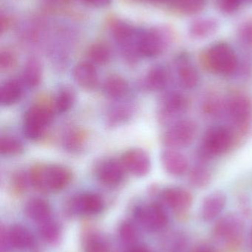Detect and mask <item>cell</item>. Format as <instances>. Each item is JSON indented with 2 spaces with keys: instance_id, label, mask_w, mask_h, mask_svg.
Instances as JSON below:
<instances>
[{
  "instance_id": "5bb4252c",
  "label": "cell",
  "mask_w": 252,
  "mask_h": 252,
  "mask_svg": "<svg viewBox=\"0 0 252 252\" xmlns=\"http://www.w3.org/2000/svg\"><path fill=\"white\" fill-rule=\"evenodd\" d=\"M161 197L166 204L175 211H186L192 205V195L183 188H167L163 191Z\"/></svg>"
},
{
  "instance_id": "74e56055",
  "label": "cell",
  "mask_w": 252,
  "mask_h": 252,
  "mask_svg": "<svg viewBox=\"0 0 252 252\" xmlns=\"http://www.w3.org/2000/svg\"><path fill=\"white\" fill-rule=\"evenodd\" d=\"M121 236L125 242L131 243L136 238V232L131 224L124 223L121 228Z\"/></svg>"
},
{
  "instance_id": "7bdbcfd3",
  "label": "cell",
  "mask_w": 252,
  "mask_h": 252,
  "mask_svg": "<svg viewBox=\"0 0 252 252\" xmlns=\"http://www.w3.org/2000/svg\"><path fill=\"white\" fill-rule=\"evenodd\" d=\"M250 243H251V246L252 247V229L251 231V233H250Z\"/></svg>"
},
{
  "instance_id": "836d02e7",
  "label": "cell",
  "mask_w": 252,
  "mask_h": 252,
  "mask_svg": "<svg viewBox=\"0 0 252 252\" xmlns=\"http://www.w3.org/2000/svg\"><path fill=\"white\" fill-rule=\"evenodd\" d=\"M130 112L128 108L118 107L111 111L108 117V121L111 125H119L128 121L130 117Z\"/></svg>"
},
{
  "instance_id": "7a4b0ae2",
  "label": "cell",
  "mask_w": 252,
  "mask_h": 252,
  "mask_svg": "<svg viewBox=\"0 0 252 252\" xmlns=\"http://www.w3.org/2000/svg\"><path fill=\"white\" fill-rule=\"evenodd\" d=\"M54 106L39 102L31 106L24 118L23 133L30 140L40 139L44 129L53 121Z\"/></svg>"
},
{
  "instance_id": "ab89813d",
  "label": "cell",
  "mask_w": 252,
  "mask_h": 252,
  "mask_svg": "<svg viewBox=\"0 0 252 252\" xmlns=\"http://www.w3.org/2000/svg\"><path fill=\"white\" fill-rule=\"evenodd\" d=\"M130 252H151L147 249L144 248V247H137V248L133 249Z\"/></svg>"
},
{
  "instance_id": "484cf974",
  "label": "cell",
  "mask_w": 252,
  "mask_h": 252,
  "mask_svg": "<svg viewBox=\"0 0 252 252\" xmlns=\"http://www.w3.org/2000/svg\"><path fill=\"white\" fill-rule=\"evenodd\" d=\"M74 102H75V94L73 91L69 88L62 89L58 93L53 101L55 111L58 113H65L72 107Z\"/></svg>"
},
{
  "instance_id": "3957f363",
  "label": "cell",
  "mask_w": 252,
  "mask_h": 252,
  "mask_svg": "<svg viewBox=\"0 0 252 252\" xmlns=\"http://www.w3.org/2000/svg\"><path fill=\"white\" fill-rule=\"evenodd\" d=\"M204 62L210 70L221 75H231L238 66L235 52L226 44H217L210 47L204 55Z\"/></svg>"
},
{
  "instance_id": "f6af8a7d",
  "label": "cell",
  "mask_w": 252,
  "mask_h": 252,
  "mask_svg": "<svg viewBox=\"0 0 252 252\" xmlns=\"http://www.w3.org/2000/svg\"><path fill=\"white\" fill-rule=\"evenodd\" d=\"M248 1H252V0H248Z\"/></svg>"
},
{
  "instance_id": "277c9868",
  "label": "cell",
  "mask_w": 252,
  "mask_h": 252,
  "mask_svg": "<svg viewBox=\"0 0 252 252\" xmlns=\"http://www.w3.org/2000/svg\"><path fill=\"white\" fill-rule=\"evenodd\" d=\"M232 132L223 126H216L207 130L203 139L201 154L210 158L227 152L233 144Z\"/></svg>"
},
{
  "instance_id": "4dcf8cb0",
  "label": "cell",
  "mask_w": 252,
  "mask_h": 252,
  "mask_svg": "<svg viewBox=\"0 0 252 252\" xmlns=\"http://www.w3.org/2000/svg\"><path fill=\"white\" fill-rule=\"evenodd\" d=\"M173 7L184 14H195L202 10L204 0H172Z\"/></svg>"
},
{
  "instance_id": "f1b7e54d",
  "label": "cell",
  "mask_w": 252,
  "mask_h": 252,
  "mask_svg": "<svg viewBox=\"0 0 252 252\" xmlns=\"http://www.w3.org/2000/svg\"><path fill=\"white\" fill-rule=\"evenodd\" d=\"M24 151L22 142L10 136H1L0 139V153L1 155L14 157L20 155Z\"/></svg>"
},
{
  "instance_id": "2e32d148",
  "label": "cell",
  "mask_w": 252,
  "mask_h": 252,
  "mask_svg": "<svg viewBox=\"0 0 252 252\" xmlns=\"http://www.w3.org/2000/svg\"><path fill=\"white\" fill-rule=\"evenodd\" d=\"M226 204V197L223 192H215L206 197L201 206V215L205 221H212L223 211Z\"/></svg>"
},
{
  "instance_id": "d590c367",
  "label": "cell",
  "mask_w": 252,
  "mask_h": 252,
  "mask_svg": "<svg viewBox=\"0 0 252 252\" xmlns=\"http://www.w3.org/2000/svg\"><path fill=\"white\" fill-rule=\"evenodd\" d=\"M86 252H107L108 247L106 244L98 238H93L87 242Z\"/></svg>"
},
{
  "instance_id": "8d00e7d4",
  "label": "cell",
  "mask_w": 252,
  "mask_h": 252,
  "mask_svg": "<svg viewBox=\"0 0 252 252\" xmlns=\"http://www.w3.org/2000/svg\"><path fill=\"white\" fill-rule=\"evenodd\" d=\"M243 0H218L220 10L225 13H232L238 10Z\"/></svg>"
},
{
  "instance_id": "7c38bea8",
  "label": "cell",
  "mask_w": 252,
  "mask_h": 252,
  "mask_svg": "<svg viewBox=\"0 0 252 252\" xmlns=\"http://www.w3.org/2000/svg\"><path fill=\"white\" fill-rule=\"evenodd\" d=\"M71 207L78 214L92 216L100 213L104 208V201L96 193H84L73 198Z\"/></svg>"
},
{
  "instance_id": "f35d334b",
  "label": "cell",
  "mask_w": 252,
  "mask_h": 252,
  "mask_svg": "<svg viewBox=\"0 0 252 252\" xmlns=\"http://www.w3.org/2000/svg\"><path fill=\"white\" fill-rule=\"evenodd\" d=\"M243 39L248 44H252V25H247L243 28L241 32Z\"/></svg>"
},
{
  "instance_id": "d4e9b609",
  "label": "cell",
  "mask_w": 252,
  "mask_h": 252,
  "mask_svg": "<svg viewBox=\"0 0 252 252\" xmlns=\"http://www.w3.org/2000/svg\"><path fill=\"white\" fill-rule=\"evenodd\" d=\"M114 36L118 44L124 47H129L136 43L137 35L134 29L130 25L124 23H118L113 30Z\"/></svg>"
},
{
  "instance_id": "7402d4cb",
  "label": "cell",
  "mask_w": 252,
  "mask_h": 252,
  "mask_svg": "<svg viewBox=\"0 0 252 252\" xmlns=\"http://www.w3.org/2000/svg\"><path fill=\"white\" fill-rule=\"evenodd\" d=\"M22 95V85L16 80L6 81L0 90V102L4 106L17 103Z\"/></svg>"
},
{
  "instance_id": "b9f144b4",
  "label": "cell",
  "mask_w": 252,
  "mask_h": 252,
  "mask_svg": "<svg viewBox=\"0 0 252 252\" xmlns=\"http://www.w3.org/2000/svg\"><path fill=\"white\" fill-rule=\"evenodd\" d=\"M85 2L88 3V4H91L92 1H94V0H84Z\"/></svg>"
},
{
  "instance_id": "8992f818",
  "label": "cell",
  "mask_w": 252,
  "mask_h": 252,
  "mask_svg": "<svg viewBox=\"0 0 252 252\" xmlns=\"http://www.w3.org/2000/svg\"><path fill=\"white\" fill-rule=\"evenodd\" d=\"M244 222L236 215L228 214L217 220L213 234L216 239L226 244H233L244 232Z\"/></svg>"
},
{
  "instance_id": "cb8c5ba5",
  "label": "cell",
  "mask_w": 252,
  "mask_h": 252,
  "mask_svg": "<svg viewBox=\"0 0 252 252\" xmlns=\"http://www.w3.org/2000/svg\"><path fill=\"white\" fill-rule=\"evenodd\" d=\"M178 75L182 87L188 90L195 88L199 83L197 69L187 62H180L178 66Z\"/></svg>"
},
{
  "instance_id": "ee69618b",
  "label": "cell",
  "mask_w": 252,
  "mask_h": 252,
  "mask_svg": "<svg viewBox=\"0 0 252 252\" xmlns=\"http://www.w3.org/2000/svg\"><path fill=\"white\" fill-rule=\"evenodd\" d=\"M150 1H164L166 0H150Z\"/></svg>"
},
{
  "instance_id": "e575fe53",
  "label": "cell",
  "mask_w": 252,
  "mask_h": 252,
  "mask_svg": "<svg viewBox=\"0 0 252 252\" xmlns=\"http://www.w3.org/2000/svg\"><path fill=\"white\" fill-rule=\"evenodd\" d=\"M16 59L11 52L2 51L0 54V69L1 71H9L16 66Z\"/></svg>"
},
{
  "instance_id": "83f0119b",
  "label": "cell",
  "mask_w": 252,
  "mask_h": 252,
  "mask_svg": "<svg viewBox=\"0 0 252 252\" xmlns=\"http://www.w3.org/2000/svg\"><path fill=\"white\" fill-rule=\"evenodd\" d=\"M211 180L210 170L203 164L194 166L189 173V182L192 186L202 188L207 186Z\"/></svg>"
},
{
  "instance_id": "4316f807",
  "label": "cell",
  "mask_w": 252,
  "mask_h": 252,
  "mask_svg": "<svg viewBox=\"0 0 252 252\" xmlns=\"http://www.w3.org/2000/svg\"><path fill=\"white\" fill-rule=\"evenodd\" d=\"M88 139L87 132L81 129H75L68 133L65 139V146L68 151L75 152L81 149Z\"/></svg>"
},
{
  "instance_id": "60d3db41",
  "label": "cell",
  "mask_w": 252,
  "mask_h": 252,
  "mask_svg": "<svg viewBox=\"0 0 252 252\" xmlns=\"http://www.w3.org/2000/svg\"><path fill=\"white\" fill-rule=\"evenodd\" d=\"M196 252H214V251L211 248H209L208 247H201Z\"/></svg>"
},
{
  "instance_id": "30bf717a",
  "label": "cell",
  "mask_w": 252,
  "mask_h": 252,
  "mask_svg": "<svg viewBox=\"0 0 252 252\" xmlns=\"http://www.w3.org/2000/svg\"><path fill=\"white\" fill-rule=\"evenodd\" d=\"M164 41L156 31H148L137 35L136 50L144 57L152 58L158 56L163 49Z\"/></svg>"
},
{
  "instance_id": "d6a6232c",
  "label": "cell",
  "mask_w": 252,
  "mask_h": 252,
  "mask_svg": "<svg viewBox=\"0 0 252 252\" xmlns=\"http://www.w3.org/2000/svg\"><path fill=\"white\" fill-rule=\"evenodd\" d=\"M39 231L42 238L47 241H56L59 236V228L51 219L40 223Z\"/></svg>"
},
{
  "instance_id": "6da1fadb",
  "label": "cell",
  "mask_w": 252,
  "mask_h": 252,
  "mask_svg": "<svg viewBox=\"0 0 252 252\" xmlns=\"http://www.w3.org/2000/svg\"><path fill=\"white\" fill-rule=\"evenodd\" d=\"M28 176L31 185L37 189L56 192L70 185L72 173L60 164H37L31 167Z\"/></svg>"
},
{
  "instance_id": "f546056e",
  "label": "cell",
  "mask_w": 252,
  "mask_h": 252,
  "mask_svg": "<svg viewBox=\"0 0 252 252\" xmlns=\"http://www.w3.org/2000/svg\"><path fill=\"white\" fill-rule=\"evenodd\" d=\"M88 56L93 63L99 65L106 64L110 59V50L103 43H96L89 49Z\"/></svg>"
},
{
  "instance_id": "ac0fdd59",
  "label": "cell",
  "mask_w": 252,
  "mask_h": 252,
  "mask_svg": "<svg viewBox=\"0 0 252 252\" xmlns=\"http://www.w3.org/2000/svg\"><path fill=\"white\" fill-rule=\"evenodd\" d=\"M186 98L179 93H173L167 94L161 104V115L164 118L176 116L184 112L186 108Z\"/></svg>"
},
{
  "instance_id": "9a60e30c",
  "label": "cell",
  "mask_w": 252,
  "mask_h": 252,
  "mask_svg": "<svg viewBox=\"0 0 252 252\" xmlns=\"http://www.w3.org/2000/svg\"><path fill=\"white\" fill-rule=\"evenodd\" d=\"M74 80L76 84L86 90H93L99 84V75L93 63L81 62L74 68Z\"/></svg>"
},
{
  "instance_id": "8fae6325",
  "label": "cell",
  "mask_w": 252,
  "mask_h": 252,
  "mask_svg": "<svg viewBox=\"0 0 252 252\" xmlns=\"http://www.w3.org/2000/svg\"><path fill=\"white\" fill-rule=\"evenodd\" d=\"M161 161L164 170L173 176H183L189 168L187 158L177 150H164L161 154Z\"/></svg>"
},
{
  "instance_id": "d6986e66",
  "label": "cell",
  "mask_w": 252,
  "mask_h": 252,
  "mask_svg": "<svg viewBox=\"0 0 252 252\" xmlns=\"http://www.w3.org/2000/svg\"><path fill=\"white\" fill-rule=\"evenodd\" d=\"M7 240L13 248L20 250H29L34 247V239L28 229L16 225L13 226L7 234Z\"/></svg>"
},
{
  "instance_id": "44dd1931",
  "label": "cell",
  "mask_w": 252,
  "mask_h": 252,
  "mask_svg": "<svg viewBox=\"0 0 252 252\" xmlns=\"http://www.w3.org/2000/svg\"><path fill=\"white\" fill-rule=\"evenodd\" d=\"M42 78V68L39 61L31 58L27 62L22 72V80L29 88H35L41 83Z\"/></svg>"
},
{
  "instance_id": "5b68a950",
  "label": "cell",
  "mask_w": 252,
  "mask_h": 252,
  "mask_svg": "<svg viewBox=\"0 0 252 252\" xmlns=\"http://www.w3.org/2000/svg\"><path fill=\"white\" fill-rule=\"evenodd\" d=\"M197 125L190 120H183L173 124L163 135V143L170 149L189 146L196 136Z\"/></svg>"
},
{
  "instance_id": "e0dca14e",
  "label": "cell",
  "mask_w": 252,
  "mask_h": 252,
  "mask_svg": "<svg viewBox=\"0 0 252 252\" xmlns=\"http://www.w3.org/2000/svg\"><path fill=\"white\" fill-rule=\"evenodd\" d=\"M25 213L31 220L39 224L51 219V209L48 203L41 198H34L28 201Z\"/></svg>"
},
{
  "instance_id": "603a6c76",
  "label": "cell",
  "mask_w": 252,
  "mask_h": 252,
  "mask_svg": "<svg viewBox=\"0 0 252 252\" xmlns=\"http://www.w3.org/2000/svg\"><path fill=\"white\" fill-rule=\"evenodd\" d=\"M168 72L161 66H154L145 77L144 84L151 91H161L168 83Z\"/></svg>"
},
{
  "instance_id": "ffe728a7",
  "label": "cell",
  "mask_w": 252,
  "mask_h": 252,
  "mask_svg": "<svg viewBox=\"0 0 252 252\" xmlns=\"http://www.w3.org/2000/svg\"><path fill=\"white\" fill-rule=\"evenodd\" d=\"M105 94L112 98H120L124 97L129 90L127 80L119 75H109L105 79L103 85Z\"/></svg>"
},
{
  "instance_id": "ba28073f",
  "label": "cell",
  "mask_w": 252,
  "mask_h": 252,
  "mask_svg": "<svg viewBox=\"0 0 252 252\" xmlns=\"http://www.w3.org/2000/svg\"><path fill=\"white\" fill-rule=\"evenodd\" d=\"M120 160L126 171L133 176L143 177L150 171V158L144 150L138 148L129 150L124 153Z\"/></svg>"
},
{
  "instance_id": "52a82bcc",
  "label": "cell",
  "mask_w": 252,
  "mask_h": 252,
  "mask_svg": "<svg viewBox=\"0 0 252 252\" xmlns=\"http://www.w3.org/2000/svg\"><path fill=\"white\" fill-rule=\"evenodd\" d=\"M136 218L144 227L152 231L161 230L168 223L167 213L158 204H152L138 209Z\"/></svg>"
},
{
  "instance_id": "9c48e42d",
  "label": "cell",
  "mask_w": 252,
  "mask_h": 252,
  "mask_svg": "<svg viewBox=\"0 0 252 252\" xmlns=\"http://www.w3.org/2000/svg\"><path fill=\"white\" fill-rule=\"evenodd\" d=\"M226 109L235 124L238 126H244L252 115V100L246 94L235 93L228 100Z\"/></svg>"
},
{
  "instance_id": "4fadbf2b",
  "label": "cell",
  "mask_w": 252,
  "mask_h": 252,
  "mask_svg": "<svg viewBox=\"0 0 252 252\" xmlns=\"http://www.w3.org/2000/svg\"><path fill=\"white\" fill-rule=\"evenodd\" d=\"M125 171L121 160H108L98 169L97 177L107 186H115L123 180Z\"/></svg>"
},
{
  "instance_id": "1f68e13d",
  "label": "cell",
  "mask_w": 252,
  "mask_h": 252,
  "mask_svg": "<svg viewBox=\"0 0 252 252\" xmlns=\"http://www.w3.org/2000/svg\"><path fill=\"white\" fill-rule=\"evenodd\" d=\"M216 23L212 21H198L192 25L191 31L195 36L204 37L212 33L216 30Z\"/></svg>"
}]
</instances>
